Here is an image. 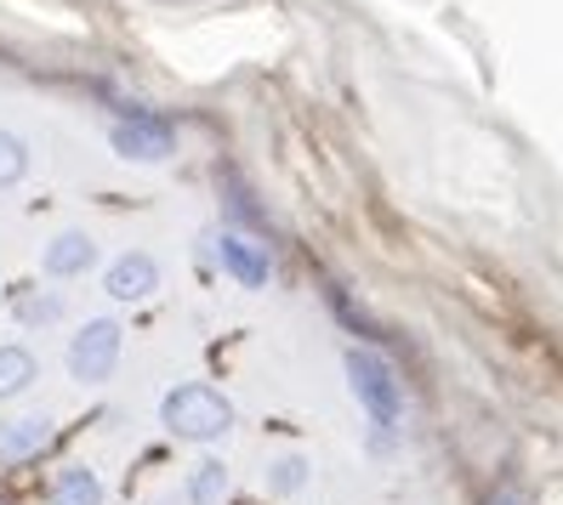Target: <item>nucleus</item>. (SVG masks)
Segmentation results:
<instances>
[{
	"label": "nucleus",
	"instance_id": "1",
	"mask_svg": "<svg viewBox=\"0 0 563 505\" xmlns=\"http://www.w3.org/2000/svg\"><path fill=\"white\" fill-rule=\"evenodd\" d=\"M159 420L172 437H188V444H211V437H222L228 426H234V403H228L217 386H172L159 403Z\"/></svg>",
	"mask_w": 563,
	"mask_h": 505
},
{
	"label": "nucleus",
	"instance_id": "2",
	"mask_svg": "<svg viewBox=\"0 0 563 505\" xmlns=\"http://www.w3.org/2000/svg\"><path fill=\"white\" fill-rule=\"evenodd\" d=\"M347 386H353V397L364 403V415H371L376 426H399L405 392H399V375L387 369V358H376V352H347Z\"/></svg>",
	"mask_w": 563,
	"mask_h": 505
},
{
	"label": "nucleus",
	"instance_id": "3",
	"mask_svg": "<svg viewBox=\"0 0 563 505\" xmlns=\"http://www.w3.org/2000/svg\"><path fill=\"white\" fill-rule=\"evenodd\" d=\"M114 363H120V324L114 318H91L69 341V375L75 381H109Z\"/></svg>",
	"mask_w": 563,
	"mask_h": 505
},
{
	"label": "nucleus",
	"instance_id": "4",
	"mask_svg": "<svg viewBox=\"0 0 563 505\" xmlns=\"http://www.w3.org/2000/svg\"><path fill=\"white\" fill-rule=\"evenodd\" d=\"M177 148L172 137V125H159V120H120L114 125V154L120 159H165Z\"/></svg>",
	"mask_w": 563,
	"mask_h": 505
},
{
	"label": "nucleus",
	"instance_id": "5",
	"mask_svg": "<svg viewBox=\"0 0 563 505\" xmlns=\"http://www.w3.org/2000/svg\"><path fill=\"white\" fill-rule=\"evenodd\" d=\"M154 284H159L154 256H148V250H125V256L109 267V284H103V290H109L114 301H143Z\"/></svg>",
	"mask_w": 563,
	"mask_h": 505
},
{
	"label": "nucleus",
	"instance_id": "6",
	"mask_svg": "<svg viewBox=\"0 0 563 505\" xmlns=\"http://www.w3.org/2000/svg\"><path fill=\"white\" fill-rule=\"evenodd\" d=\"M217 256H222V267H228V273H234L245 290H262V284H268V250H262V245L240 239V233H222V239H217Z\"/></svg>",
	"mask_w": 563,
	"mask_h": 505
},
{
	"label": "nucleus",
	"instance_id": "7",
	"mask_svg": "<svg viewBox=\"0 0 563 505\" xmlns=\"http://www.w3.org/2000/svg\"><path fill=\"white\" fill-rule=\"evenodd\" d=\"M52 444V420L46 415H23V420H7L0 426V460H29Z\"/></svg>",
	"mask_w": 563,
	"mask_h": 505
},
{
	"label": "nucleus",
	"instance_id": "8",
	"mask_svg": "<svg viewBox=\"0 0 563 505\" xmlns=\"http://www.w3.org/2000/svg\"><path fill=\"white\" fill-rule=\"evenodd\" d=\"M91 261H97V245L86 239V233H57V239L46 245V273L52 279H75Z\"/></svg>",
	"mask_w": 563,
	"mask_h": 505
},
{
	"label": "nucleus",
	"instance_id": "9",
	"mask_svg": "<svg viewBox=\"0 0 563 505\" xmlns=\"http://www.w3.org/2000/svg\"><path fill=\"white\" fill-rule=\"evenodd\" d=\"M52 505H103V483H97L86 465H75V471H63Z\"/></svg>",
	"mask_w": 563,
	"mask_h": 505
},
{
	"label": "nucleus",
	"instance_id": "10",
	"mask_svg": "<svg viewBox=\"0 0 563 505\" xmlns=\"http://www.w3.org/2000/svg\"><path fill=\"white\" fill-rule=\"evenodd\" d=\"M29 381H35V358L23 347H0V397H18Z\"/></svg>",
	"mask_w": 563,
	"mask_h": 505
},
{
	"label": "nucleus",
	"instance_id": "11",
	"mask_svg": "<svg viewBox=\"0 0 563 505\" xmlns=\"http://www.w3.org/2000/svg\"><path fill=\"white\" fill-rule=\"evenodd\" d=\"M222 489H228V465L222 460H200V465H194V478H188V500L194 505H217Z\"/></svg>",
	"mask_w": 563,
	"mask_h": 505
},
{
	"label": "nucleus",
	"instance_id": "12",
	"mask_svg": "<svg viewBox=\"0 0 563 505\" xmlns=\"http://www.w3.org/2000/svg\"><path fill=\"white\" fill-rule=\"evenodd\" d=\"M23 171H29V148H23V137L0 131V188H12Z\"/></svg>",
	"mask_w": 563,
	"mask_h": 505
},
{
	"label": "nucleus",
	"instance_id": "13",
	"mask_svg": "<svg viewBox=\"0 0 563 505\" xmlns=\"http://www.w3.org/2000/svg\"><path fill=\"white\" fill-rule=\"evenodd\" d=\"M296 483H302V460H279V471H274V489H279V494H290Z\"/></svg>",
	"mask_w": 563,
	"mask_h": 505
},
{
	"label": "nucleus",
	"instance_id": "14",
	"mask_svg": "<svg viewBox=\"0 0 563 505\" xmlns=\"http://www.w3.org/2000/svg\"><path fill=\"white\" fill-rule=\"evenodd\" d=\"M489 505H529V494H523L518 483H501V489L489 494Z\"/></svg>",
	"mask_w": 563,
	"mask_h": 505
},
{
	"label": "nucleus",
	"instance_id": "15",
	"mask_svg": "<svg viewBox=\"0 0 563 505\" xmlns=\"http://www.w3.org/2000/svg\"><path fill=\"white\" fill-rule=\"evenodd\" d=\"M23 313H29V318H57V301H29Z\"/></svg>",
	"mask_w": 563,
	"mask_h": 505
}]
</instances>
